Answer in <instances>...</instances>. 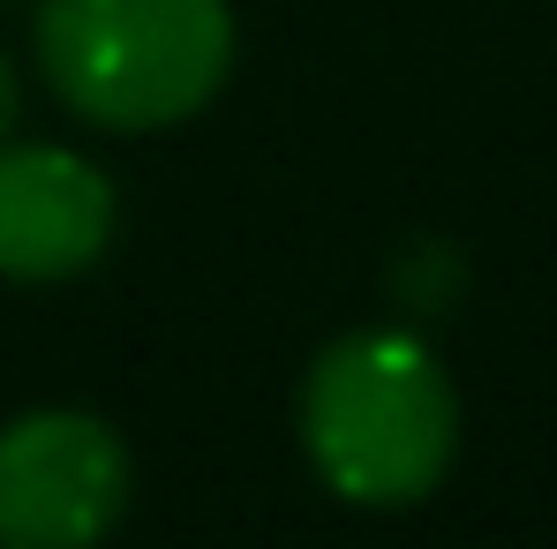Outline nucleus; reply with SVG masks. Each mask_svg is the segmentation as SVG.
<instances>
[{
  "instance_id": "nucleus-1",
  "label": "nucleus",
  "mask_w": 557,
  "mask_h": 549,
  "mask_svg": "<svg viewBox=\"0 0 557 549\" xmlns=\"http://www.w3.org/2000/svg\"><path fill=\"white\" fill-rule=\"evenodd\" d=\"M301 452L362 512L422 504L460 452V391L414 332H347L301 384Z\"/></svg>"
},
{
  "instance_id": "nucleus-2",
  "label": "nucleus",
  "mask_w": 557,
  "mask_h": 549,
  "mask_svg": "<svg viewBox=\"0 0 557 549\" xmlns=\"http://www.w3.org/2000/svg\"><path fill=\"white\" fill-rule=\"evenodd\" d=\"M46 91L91 128L151 136L203 113L234 68L226 0H38Z\"/></svg>"
},
{
  "instance_id": "nucleus-3",
  "label": "nucleus",
  "mask_w": 557,
  "mask_h": 549,
  "mask_svg": "<svg viewBox=\"0 0 557 549\" xmlns=\"http://www.w3.org/2000/svg\"><path fill=\"white\" fill-rule=\"evenodd\" d=\"M128 445L76 407L15 414L0 429V542L8 549H91L128 512Z\"/></svg>"
},
{
  "instance_id": "nucleus-4",
  "label": "nucleus",
  "mask_w": 557,
  "mask_h": 549,
  "mask_svg": "<svg viewBox=\"0 0 557 549\" xmlns=\"http://www.w3.org/2000/svg\"><path fill=\"white\" fill-rule=\"evenodd\" d=\"M113 182L69 144H0V278L53 286L91 272L113 241Z\"/></svg>"
},
{
  "instance_id": "nucleus-5",
  "label": "nucleus",
  "mask_w": 557,
  "mask_h": 549,
  "mask_svg": "<svg viewBox=\"0 0 557 549\" xmlns=\"http://www.w3.org/2000/svg\"><path fill=\"white\" fill-rule=\"evenodd\" d=\"M460 286H467V264L445 241H414V249L399 257V272H392V294H399L407 316H445V309L460 301Z\"/></svg>"
},
{
  "instance_id": "nucleus-6",
  "label": "nucleus",
  "mask_w": 557,
  "mask_h": 549,
  "mask_svg": "<svg viewBox=\"0 0 557 549\" xmlns=\"http://www.w3.org/2000/svg\"><path fill=\"white\" fill-rule=\"evenodd\" d=\"M15 105H23V91H15V68H8V53H0V144L15 136Z\"/></svg>"
}]
</instances>
